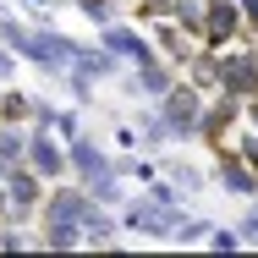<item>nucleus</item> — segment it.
Listing matches in <instances>:
<instances>
[{
  "instance_id": "nucleus-20",
  "label": "nucleus",
  "mask_w": 258,
  "mask_h": 258,
  "mask_svg": "<svg viewBox=\"0 0 258 258\" xmlns=\"http://www.w3.org/2000/svg\"><path fill=\"white\" fill-rule=\"evenodd\" d=\"M204 236H209V220H204V214H176V220H170V231H165V242H170V247H198Z\"/></svg>"
},
{
  "instance_id": "nucleus-24",
  "label": "nucleus",
  "mask_w": 258,
  "mask_h": 258,
  "mask_svg": "<svg viewBox=\"0 0 258 258\" xmlns=\"http://www.w3.org/2000/svg\"><path fill=\"white\" fill-rule=\"evenodd\" d=\"M55 83H66V94H72V99H77V104H94V83H88L83 72H60Z\"/></svg>"
},
{
  "instance_id": "nucleus-21",
  "label": "nucleus",
  "mask_w": 258,
  "mask_h": 258,
  "mask_svg": "<svg viewBox=\"0 0 258 258\" xmlns=\"http://www.w3.org/2000/svg\"><path fill=\"white\" fill-rule=\"evenodd\" d=\"M28 115H33V94L0 83V121H6V126H28Z\"/></svg>"
},
{
  "instance_id": "nucleus-18",
  "label": "nucleus",
  "mask_w": 258,
  "mask_h": 258,
  "mask_svg": "<svg viewBox=\"0 0 258 258\" xmlns=\"http://www.w3.org/2000/svg\"><path fill=\"white\" fill-rule=\"evenodd\" d=\"M33 242L50 247V253H72V247H83V225L77 220H39V236Z\"/></svg>"
},
{
  "instance_id": "nucleus-27",
  "label": "nucleus",
  "mask_w": 258,
  "mask_h": 258,
  "mask_svg": "<svg viewBox=\"0 0 258 258\" xmlns=\"http://www.w3.org/2000/svg\"><path fill=\"white\" fill-rule=\"evenodd\" d=\"M236 236H242V247H258V198L247 204V214L236 220Z\"/></svg>"
},
{
  "instance_id": "nucleus-12",
  "label": "nucleus",
  "mask_w": 258,
  "mask_h": 258,
  "mask_svg": "<svg viewBox=\"0 0 258 258\" xmlns=\"http://www.w3.org/2000/svg\"><path fill=\"white\" fill-rule=\"evenodd\" d=\"M110 165V149H104L99 138H88V132H77V138H66V170L83 181V176H94Z\"/></svg>"
},
{
  "instance_id": "nucleus-13",
  "label": "nucleus",
  "mask_w": 258,
  "mask_h": 258,
  "mask_svg": "<svg viewBox=\"0 0 258 258\" xmlns=\"http://www.w3.org/2000/svg\"><path fill=\"white\" fill-rule=\"evenodd\" d=\"M176 138H170V126L159 121V110H154V99L138 110V154H165Z\"/></svg>"
},
{
  "instance_id": "nucleus-7",
  "label": "nucleus",
  "mask_w": 258,
  "mask_h": 258,
  "mask_svg": "<svg viewBox=\"0 0 258 258\" xmlns=\"http://www.w3.org/2000/svg\"><path fill=\"white\" fill-rule=\"evenodd\" d=\"M28 170H39L44 181H60V176H72L66 170V143L55 138L50 126H28V154H22Z\"/></svg>"
},
{
  "instance_id": "nucleus-11",
  "label": "nucleus",
  "mask_w": 258,
  "mask_h": 258,
  "mask_svg": "<svg viewBox=\"0 0 258 258\" xmlns=\"http://www.w3.org/2000/svg\"><path fill=\"white\" fill-rule=\"evenodd\" d=\"M176 77H181V72L159 55V60H149V66H132V72H126V94H132V99H159Z\"/></svg>"
},
{
  "instance_id": "nucleus-10",
  "label": "nucleus",
  "mask_w": 258,
  "mask_h": 258,
  "mask_svg": "<svg viewBox=\"0 0 258 258\" xmlns=\"http://www.w3.org/2000/svg\"><path fill=\"white\" fill-rule=\"evenodd\" d=\"M88 192H83V181L77 187H60V181H50L44 187V204H39V220H77L83 225V214H88Z\"/></svg>"
},
{
  "instance_id": "nucleus-22",
  "label": "nucleus",
  "mask_w": 258,
  "mask_h": 258,
  "mask_svg": "<svg viewBox=\"0 0 258 258\" xmlns=\"http://www.w3.org/2000/svg\"><path fill=\"white\" fill-rule=\"evenodd\" d=\"M22 154H28V126H6L0 121V159L6 165H22Z\"/></svg>"
},
{
  "instance_id": "nucleus-29",
  "label": "nucleus",
  "mask_w": 258,
  "mask_h": 258,
  "mask_svg": "<svg viewBox=\"0 0 258 258\" xmlns=\"http://www.w3.org/2000/svg\"><path fill=\"white\" fill-rule=\"evenodd\" d=\"M236 6H242V33L258 44V0H236Z\"/></svg>"
},
{
  "instance_id": "nucleus-15",
  "label": "nucleus",
  "mask_w": 258,
  "mask_h": 258,
  "mask_svg": "<svg viewBox=\"0 0 258 258\" xmlns=\"http://www.w3.org/2000/svg\"><path fill=\"white\" fill-rule=\"evenodd\" d=\"M72 72H83L88 83H104V77H121L126 66L104 50V44H83V50H77V60H72Z\"/></svg>"
},
{
  "instance_id": "nucleus-35",
  "label": "nucleus",
  "mask_w": 258,
  "mask_h": 258,
  "mask_svg": "<svg viewBox=\"0 0 258 258\" xmlns=\"http://www.w3.org/2000/svg\"><path fill=\"white\" fill-rule=\"evenodd\" d=\"M0 6H6V0H0Z\"/></svg>"
},
{
  "instance_id": "nucleus-30",
  "label": "nucleus",
  "mask_w": 258,
  "mask_h": 258,
  "mask_svg": "<svg viewBox=\"0 0 258 258\" xmlns=\"http://www.w3.org/2000/svg\"><path fill=\"white\" fill-rule=\"evenodd\" d=\"M115 149H138V126H132V121L115 126Z\"/></svg>"
},
{
  "instance_id": "nucleus-16",
  "label": "nucleus",
  "mask_w": 258,
  "mask_h": 258,
  "mask_svg": "<svg viewBox=\"0 0 258 258\" xmlns=\"http://www.w3.org/2000/svg\"><path fill=\"white\" fill-rule=\"evenodd\" d=\"M33 33H39L33 22H22L11 6H0V44L17 55V60H28V55H33Z\"/></svg>"
},
{
  "instance_id": "nucleus-1",
  "label": "nucleus",
  "mask_w": 258,
  "mask_h": 258,
  "mask_svg": "<svg viewBox=\"0 0 258 258\" xmlns=\"http://www.w3.org/2000/svg\"><path fill=\"white\" fill-rule=\"evenodd\" d=\"M214 94H236L253 99L258 94V44H220L214 50Z\"/></svg>"
},
{
  "instance_id": "nucleus-19",
  "label": "nucleus",
  "mask_w": 258,
  "mask_h": 258,
  "mask_svg": "<svg viewBox=\"0 0 258 258\" xmlns=\"http://www.w3.org/2000/svg\"><path fill=\"white\" fill-rule=\"evenodd\" d=\"M83 192L94 198V204H104V209H121L126 204V181L104 165V170H94V176H83Z\"/></svg>"
},
{
  "instance_id": "nucleus-8",
  "label": "nucleus",
  "mask_w": 258,
  "mask_h": 258,
  "mask_svg": "<svg viewBox=\"0 0 258 258\" xmlns=\"http://www.w3.org/2000/svg\"><path fill=\"white\" fill-rule=\"evenodd\" d=\"M198 39H204L209 50L236 44V39H242V6H236V0H204V28H198Z\"/></svg>"
},
{
  "instance_id": "nucleus-3",
  "label": "nucleus",
  "mask_w": 258,
  "mask_h": 258,
  "mask_svg": "<svg viewBox=\"0 0 258 258\" xmlns=\"http://www.w3.org/2000/svg\"><path fill=\"white\" fill-rule=\"evenodd\" d=\"M99 44H104L110 55H115L121 66H149V60H159L154 39H149V33H143L138 22H121V17H115V22H104V28H99Z\"/></svg>"
},
{
  "instance_id": "nucleus-26",
  "label": "nucleus",
  "mask_w": 258,
  "mask_h": 258,
  "mask_svg": "<svg viewBox=\"0 0 258 258\" xmlns=\"http://www.w3.org/2000/svg\"><path fill=\"white\" fill-rule=\"evenodd\" d=\"M72 6H77V11H83V17L94 22V28H104V22H115V6H104V0H72Z\"/></svg>"
},
{
  "instance_id": "nucleus-25",
  "label": "nucleus",
  "mask_w": 258,
  "mask_h": 258,
  "mask_svg": "<svg viewBox=\"0 0 258 258\" xmlns=\"http://www.w3.org/2000/svg\"><path fill=\"white\" fill-rule=\"evenodd\" d=\"M50 132H55V138H60V143H66V138H77V132H83V115H77V110H55Z\"/></svg>"
},
{
  "instance_id": "nucleus-32",
  "label": "nucleus",
  "mask_w": 258,
  "mask_h": 258,
  "mask_svg": "<svg viewBox=\"0 0 258 258\" xmlns=\"http://www.w3.org/2000/svg\"><path fill=\"white\" fill-rule=\"evenodd\" d=\"M242 121H247V126L258 132V94H253V99H242Z\"/></svg>"
},
{
  "instance_id": "nucleus-2",
  "label": "nucleus",
  "mask_w": 258,
  "mask_h": 258,
  "mask_svg": "<svg viewBox=\"0 0 258 258\" xmlns=\"http://www.w3.org/2000/svg\"><path fill=\"white\" fill-rule=\"evenodd\" d=\"M154 110H159V121L170 126V138L176 143H187V138H198V115H204V94L187 83V77H176L165 94L154 99Z\"/></svg>"
},
{
  "instance_id": "nucleus-28",
  "label": "nucleus",
  "mask_w": 258,
  "mask_h": 258,
  "mask_svg": "<svg viewBox=\"0 0 258 258\" xmlns=\"http://www.w3.org/2000/svg\"><path fill=\"white\" fill-rule=\"evenodd\" d=\"M132 6H138V11H132L138 22H159V17H170V0H132Z\"/></svg>"
},
{
  "instance_id": "nucleus-4",
  "label": "nucleus",
  "mask_w": 258,
  "mask_h": 258,
  "mask_svg": "<svg viewBox=\"0 0 258 258\" xmlns=\"http://www.w3.org/2000/svg\"><path fill=\"white\" fill-rule=\"evenodd\" d=\"M115 214H121V231H132V236H143V242H165V231H170V220H176L181 209H165V204H154V198L143 192V198H126Z\"/></svg>"
},
{
  "instance_id": "nucleus-17",
  "label": "nucleus",
  "mask_w": 258,
  "mask_h": 258,
  "mask_svg": "<svg viewBox=\"0 0 258 258\" xmlns=\"http://www.w3.org/2000/svg\"><path fill=\"white\" fill-rule=\"evenodd\" d=\"M159 176H170V181L181 187V198H192V192H204V187H209V170H204V165H192V159H176V154H165V159H159Z\"/></svg>"
},
{
  "instance_id": "nucleus-23",
  "label": "nucleus",
  "mask_w": 258,
  "mask_h": 258,
  "mask_svg": "<svg viewBox=\"0 0 258 258\" xmlns=\"http://www.w3.org/2000/svg\"><path fill=\"white\" fill-rule=\"evenodd\" d=\"M214 253H236L242 247V236H236V225H209V236H204Z\"/></svg>"
},
{
  "instance_id": "nucleus-5",
  "label": "nucleus",
  "mask_w": 258,
  "mask_h": 258,
  "mask_svg": "<svg viewBox=\"0 0 258 258\" xmlns=\"http://www.w3.org/2000/svg\"><path fill=\"white\" fill-rule=\"evenodd\" d=\"M33 28H39V22H33ZM77 50H83V44H77L72 33H60L55 22H44V28L33 33V55H28V60H33V66H39L44 77H60V72H72Z\"/></svg>"
},
{
  "instance_id": "nucleus-31",
  "label": "nucleus",
  "mask_w": 258,
  "mask_h": 258,
  "mask_svg": "<svg viewBox=\"0 0 258 258\" xmlns=\"http://www.w3.org/2000/svg\"><path fill=\"white\" fill-rule=\"evenodd\" d=\"M17 66H22V60H17V55L0 44V83H11V77H17Z\"/></svg>"
},
{
  "instance_id": "nucleus-14",
  "label": "nucleus",
  "mask_w": 258,
  "mask_h": 258,
  "mask_svg": "<svg viewBox=\"0 0 258 258\" xmlns=\"http://www.w3.org/2000/svg\"><path fill=\"white\" fill-rule=\"evenodd\" d=\"M115 231H121L115 209L88 204V214H83V247H115Z\"/></svg>"
},
{
  "instance_id": "nucleus-6",
  "label": "nucleus",
  "mask_w": 258,
  "mask_h": 258,
  "mask_svg": "<svg viewBox=\"0 0 258 258\" xmlns=\"http://www.w3.org/2000/svg\"><path fill=\"white\" fill-rule=\"evenodd\" d=\"M209 181H214L220 192H231V198H258V170L236 154L231 143L214 149V170H209Z\"/></svg>"
},
{
  "instance_id": "nucleus-33",
  "label": "nucleus",
  "mask_w": 258,
  "mask_h": 258,
  "mask_svg": "<svg viewBox=\"0 0 258 258\" xmlns=\"http://www.w3.org/2000/svg\"><path fill=\"white\" fill-rule=\"evenodd\" d=\"M6 6H22V11H33V17H39V11H50L55 0H6Z\"/></svg>"
},
{
  "instance_id": "nucleus-34",
  "label": "nucleus",
  "mask_w": 258,
  "mask_h": 258,
  "mask_svg": "<svg viewBox=\"0 0 258 258\" xmlns=\"http://www.w3.org/2000/svg\"><path fill=\"white\" fill-rule=\"evenodd\" d=\"M104 6H115V11H126V6H132V0H104Z\"/></svg>"
},
{
  "instance_id": "nucleus-9",
  "label": "nucleus",
  "mask_w": 258,
  "mask_h": 258,
  "mask_svg": "<svg viewBox=\"0 0 258 258\" xmlns=\"http://www.w3.org/2000/svg\"><path fill=\"white\" fill-rule=\"evenodd\" d=\"M242 121V99L236 94H214L204 99V115H198V138H204L209 149H220L225 138H231V126Z\"/></svg>"
}]
</instances>
